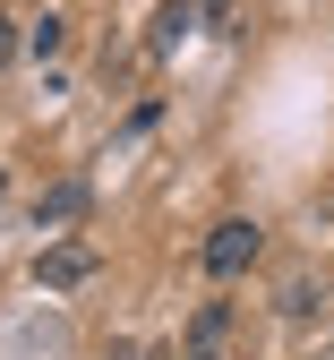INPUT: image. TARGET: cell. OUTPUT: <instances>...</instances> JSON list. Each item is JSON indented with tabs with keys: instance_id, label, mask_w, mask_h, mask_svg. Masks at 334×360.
<instances>
[{
	"instance_id": "obj_10",
	"label": "cell",
	"mask_w": 334,
	"mask_h": 360,
	"mask_svg": "<svg viewBox=\"0 0 334 360\" xmlns=\"http://www.w3.org/2000/svg\"><path fill=\"white\" fill-rule=\"evenodd\" d=\"M198 9H206V18H223V9H231V0H198Z\"/></svg>"
},
{
	"instance_id": "obj_1",
	"label": "cell",
	"mask_w": 334,
	"mask_h": 360,
	"mask_svg": "<svg viewBox=\"0 0 334 360\" xmlns=\"http://www.w3.org/2000/svg\"><path fill=\"white\" fill-rule=\"evenodd\" d=\"M257 249H266V232H257V223H249V214H223L214 232H206V275H214V283L249 275V266H257Z\"/></svg>"
},
{
	"instance_id": "obj_2",
	"label": "cell",
	"mask_w": 334,
	"mask_h": 360,
	"mask_svg": "<svg viewBox=\"0 0 334 360\" xmlns=\"http://www.w3.org/2000/svg\"><path fill=\"white\" fill-rule=\"evenodd\" d=\"M34 283H43V292H77V283H94V249H86V240H52V249L34 257Z\"/></svg>"
},
{
	"instance_id": "obj_4",
	"label": "cell",
	"mask_w": 334,
	"mask_h": 360,
	"mask_svg": "<svg viewBox=\"0 0 334 360\" xmlns=\"http://www.w3.org/2000/svg\"><path fill=\"white\" fill-rule=\"evenodd\" d=\"M60 43H69V18H52V9H43V18L26 26V52H34V60H52Z\"/></svg>"
},
{
	"instance_id": "obj_11",
	"label": "cell",
	"mask_w": 334,
	"mask_h": 360,
	"mask_svg": "<svg viewBox=\"0 0 334 360\" xmlns=\"http://www.w3.org/2000/svg\"><path fill=\"white\" fill-rule=\"evenodd\" d=\"M0 189H9V180H0Z\"/></svg>"
},
{
	"instance_id": "obj_5",
	"label": "cell",
	"mask_w": 334,
	"mask_h": 360,
	"mask_svg": "<svg viewBox=\"0 0 334 360\" xmlns=\"http://www.w3.org/2000/svg\"><path fill=\"white\" fill-rule=\"evenodd\" d=\"M283 309H292V318H309V309H326V283H309V275H292V283H283Z\"/></svg>"
},
{
	"instance_id": "obj_7",
	"label": "cell",
	"mask_w": 334,
	"mask_h": 360,
	"mask_svg": "<svg viewBox=\"0 0 334 360\" xmlns=\"http://www.w3.org/2000/svg\"><path fill=\"white\" fill-rule=\"evenodd\" d=\"M155 26H163V34H155V43H163V52H172V43H180V34H188V26H198V9H188V0H172V9H163V18H155Z\"/></svg>"
},
{
	"instance_id": "obj_6",
	"label": "cell",
	"mask_w": 334,
	"mask_h": 360,
	"mask_svg": "<svg viewBox=\"0 0 334 360\" xmlns=\"http://www.w3.org/2000/svg\"><path fill=\"white\" fill-rule=\"evenodd\" d=\"M223 326H231V309L206 300V309H198V326H188V343H223Z\"/></svg>"
},
{
	"instance_id": "obj_9",
	"label": "cell",
	"mask_w": 334,
	"mask_h": 360,
	"mask_svg": "<svg viewBox=\"0 0 334 360\" xmlns=\"http://www.w3.org/2000/svg\"><path fill=\"white\" fill-rule=\"evenodd\" d=\"M180 360H223V352H214V343H188V352H180Z\"/></svg>"
},
{
	"instance_id": "obj_3",
	"label": "cell",
	"mask_w": 334,
	"mask_h": 360,
	"mask_svg": "<svg viewBox=\"0 0 334 360\" xmlns=\"http://www.w3.org/2000/svg\"><path fill=\"white\" fill-rule=\"evenodd\" d=\"M69 214H86V180H60V189L34 198V232H52V223H69Z\"/></svg>"
},
{
	"instance_id": "obj_8",
	"label": "cell",
	"mask_w": 334,
	"mask_h": 360,
	"mask_svg": "<svg viewBox=\"0 0 334 360\" xmlns=\"http://www.w3.org/2000/svg\"><path fill=\"white\" fill-rule=\"evenodd\" d=\"M18 52H26V34H18V18H0V69H9Z\"/></svg>"
}]
</instances>
